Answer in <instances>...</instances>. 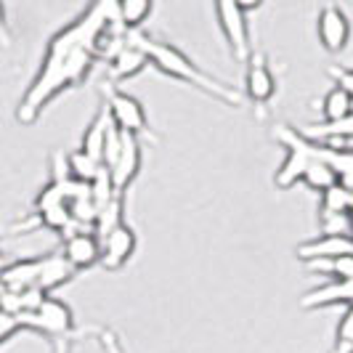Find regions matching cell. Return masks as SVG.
I'll return each mask as SVG.
<instances>
[{
    "label": "cell",
    "mask_w": 353,
    "mask_h": 353,
    "mask_svg": "<svg viewBox=\"0 0 353 353\" xmlns=\"http://www.w3.org/2000/svg\"><path fill=\"white\" fill-rule=\"evenodd\" d=\"M125 35L128 32L120 27L117 3H93L67 27L51 35L35 80L24 90L17 106L19 123L35 125L43 109L59 93L80 88L99 59L114 56V51L125 43Z\"/></svg>",
    "instance_id": "1"
},
{
    "label": "cell",
    "mask_w": 353,
    "mask_h": 353,
    "mask_svg": "<svg viewBox=\"0 0 353 353\" xmlns=\"http://www.w3.org/2000/svg\"><path fill=\"white\" fill-rule=\"evenodd\" d=\"M128 40L136 43L146 56H149V64H154L162 74L168 77H176L181 83L192 85V88L208 93L210 99L221 101L226 106H242L245 104V93H239L236 88H231L229 83L223 80H215L212 74H208L205 70H199L194 61L186 56L183 51H178L176 46L159 40V37L149 35V32H128Z\"/></svg>",
    "instance_id": "2"
},
{
    "label": "cell",
    "mask_w": 353,
    "mask_h": 353,
    "mask_svg": "<svg viewBox=\"0 0 353 353\" xmlns=\"http://www.w3.org/2000/svg\"><path fill=\"white\" fill-rule=\"evenodd\" d=\"M261 3H234V0H221L215 3V17L218 27L226 37L231 56L239 64H248L252 56V43H250V21L248 17L252 11H258Z\"/></svg>",
    "instance_id": "3"
},
{
    "label": "cell",
    "mask_w": 353,
    "mask_h": 353,
    "mask_svg": "<svg viewBox=\"0 0 353 353\" xmlns=\"http://www.w3.org/2000/svg\"><path fill=\"white\" fill-rule=\"evenodd\" d=\"M19 324L27 332H37L40 337H48L51 343H67L74 335V314L61 298L48 295L35 314H21Z\"/></svg>",
    "instance_id": "4"
},
{
    "label": "cell",
    "mask_w": 353,
    "mask_h": 353,
    "mask_svg": "<svg viewBox=\"0 0 353 353\" xmlns=\"http://www.w3.org/2000/svg\"><path fill=\"white\" fill-rule=\"evenodd\" d=\"M104 104L109 109V117L112 123L117 125L123 133L128 136H136V139H149V141H157V133L152 130L149 125V117H146V109L143 104L130 96V93H123L114 85H104Z\"/></svg>",
    "instance_id": "5"
},
{
    "label": "cell",
    "mask_w": 353,
    "mask_h": 353,
    "mask_svg": "<svg viewBox=\"0 0 353 353\" xmlns=\"http://www.w3.org/2000/svg\"><path fill=\"white\" fill-rule=\"evenodd\" d=\"M316 35L327 53H343L351 43V19L340 6H324L316 17Z\"/></svg>",
    "instance_id": "6"
},
{
    "label": "cell",
    "mask_w": 353,
    "mask_h": 353,
    "mask_svg": "<svg viewBox=\"0 0 353 353\" xmlns=\"http://www.w3.org/2000/svg\"><path fill=\"white\" fill-rule=\"evenodd\" d=\"M143 168V141L141 139H136V136H123V149H120V157L117 162L112 165V183H114V192L123 196L130 186H133V181L139 178Z\"/></svg>",
    "instance_id": "7"
},
{
    "label": "cell",
    "mask_w": 353,
    "mask_h": 353,
    "mask_svg": "<svg viewBox=\"0 0 353 353\" xmlns=\"http://www.w3.org/2000/svg\"><path fill=\"white\" fill-rule=\"evenodd\" d=\"M136 248H139V236H136L133 226L120 223L101 239V265L106 271H120L133 258Z\"/></svg>",
    "instance_id": "8"
},
{
    "label": "cell",
    "mask_w": 353,
    "mask_h": 353,
    "mask_svg": "<svg viewBox=\"0 0 353 353\" xmlns=\"http://www.w3.org/2000/svg\"><path fill=\"white\" fill-rule=\"evenodd\" d=\"M245 96L255 106H265L274 93H276V77L268 67V59L261 51H252L248 61V74H245Z\"/></svg>",
    "instance_id": "9"
},
{
    "label": "cell",
    "mask_w": 353,
    "mask_h": 353,
    "mask_svg": "<svg viewBox=\"0 0 353 353\" xmlns=\"http://www.w3.org/2000/svg\"><path fill=\"white\" fill-rule=\"evenodd\" d=\"M61 255L67 258V263L74 271H85V268H93L96 263H101V242L96 239L93 231L77 229L64 239Z\"/></svg>",
    "instance_id": "10"
},
{
    "label": "cell",
    "mask_w": 353,
    "mask_h": 353,
    "mask_svg": "<svg viewBox=\"0 0 353 353\" xmlns=\"http://www.w3.org/2000/svg\"><path fill=\"white\" fill-rule=\"evenodd\" d=\"M343 255H353L351 234H319L314 239L298 245V258L303 263L330 261V258H343Z\"/></svg>",
    "instance_id": "11"
},
{
    "label": "cell",
    "mask_w": 353,
    "mask_h": 353,
    "mask_svg": "<svg viewBox=\"0 0 353 353\" xmlns=\"http://www.w3.org/2000/svg\"><path fill=\"white\" fill-rule=\"evenodd\" d=\"M149 67V56L136 46L130 43L128 35H125V43L114 51V56L109 59V85H120L125 80H133L136 74H141L143 70Z\"/></svg>",
    "instance_id": "12"
},
{
    "label": "cell",
    "mask_w": 353,
    "mask_h": 353,
    "mask_svg": "<svg viewBox=\"0 0 353 353\" xmlns=\"http://www.w3.org/2000/svg\"><path fill=\"white\" fill-rule=\"evenodd\" d=\"M330 305H353V279H332V282L314 287L301 298V308L316 311V308H330Z\"/></svg>",
    "instance_id": "13"
},
{
    "label": "cell",
    "mask_w": 353,
    "mask_h": 353,
    "mask_svg": "<svg viewBox=\"0 0 353 353\" xmlns=\"http://www.w3.org/2000/svg\"><path fill=\"white\" fill-rule=\"evenodd\" d=\"M74 268L67 263V258L61 252H46L43 255V263H40V276H37V287L46 292V295H53L56 290H61L64 284H70L74 279Z\"/></svg>",
    "instance_id": "14"
},
{
    "label": "cell",
    "mask_w": 353,
    "mask_h": 353,
    "mask_svg": "<svg viewBox=\"0 0 353 353\" xmlns=\"http://www.w3.org/2000/svg\"><path fill=\"white\" fill-rule=\"evenodd\" d=\"M109 125H112V117H109L106 104L101 101L99 109H96V114H93V120L85 128V133H83V143H80V149L85 154H90L93 159H99V162H101V152H104V139Z\"/></svg>",
    "instance_id": "15"
},
{
    "label": "cell",
    "mask_w": 353,
    "mask_h": 353,
    "mask_svg": "<svg viewBox=\"0 0 353 353\" xmlns=\"http://www.w3.org/2000/svg\"><path fill=\"white\" fill-rule=\"evenodd\" d=\"M301 183H305L311 192H319V194H324L327 189H332V186L337 183L335 170H332V168H330L321 157H316L314 146H311V162H308V165H305V170H303Z\"/></svg>",
    "instance_id": "16"
},
{
    "label": "cell",
    "mask_w": 353,
    "mask_h": 353,
    "mask_svg": "<svg viewBox=\"0 0 353 353\" xmlns=\"http://www.w3.org/2000/svg\"><path fill=\"white\" fill-rule=\"evenodd\" d=\"M154 6L149 0H125L117 3V17H120V27L125 32H141L146 19L152 17Z\"/></svg>",
    "instance_id": "17"
},
{
    "label": "cell",
    "mask_w": 353,
    "mask_h": 353,
    "mask_svg": "<svg viewBox=\"0 0 353 353\" xmlns=\"http://www.w3.org/2000/svg\"><path fill=\"white\" fill-rule=\"evenodd\" d=\"M353 212V194L335 183L332 189H327L321 194V202H319V218H327V215H351Z\"/></svg>",
    "instance_id": "18"
},
{
    "label": "cell",
    "mask_w": 353,
    "mask_h": 353,
    "mask_svg": "<svg viewBox=\"0 0 353 353\" xmlns=\"http://www.w3.org/2000/svg\"><path fill=\"white\" fill-rule=\"evenodd\" d=\"M351 112H353V101L343 88L335 85V88H330L324 93V99H321V117H324V123L343 120V117L351 114Z\"/></svg>",
    "instance_id": "19"
},
{
    "label": "cell",
    "mask_w": 353,
    "mask_h": 353,
    "mask_svg": "<svg viewBox=\"0 0 353 353\" xmlns=\"http://www.w3.org/2000/svg\"><path fill=\"white\" fill-rule=\"evenodd\" d=\"M67 170H70V176L74 178L77 183H85V186H88L90 181L99 176L101 162L93 159L90 154H85L83 149H74V152L67 154Z\"/></svg>",
    "instance_id": "20"
},
{
    "label": "cell",
    "mask_w": 353,
    "mask_h": 353,
    "mask_svg": "<svg viewBox=\"0 0 353 353\" xmlns=\"http://www.w3.org/2000/svg\"><path fill=\"white\" fill-rule=\"evenodd\" d=\"M120 223H125V199L123 196H114L104 210L99 212V218H96V223H93V234H96V239L101 242L106 234H109V231H114Z\"/></svg>",
    "instance_id": "21"
},
{
    "label": "cell",
    "mask_w": 353,
    "mask_h": 353,
    "mask_svg": "<svg viewBox=\"0 0 353 353\" xmlns=\"http://www.w3.org/2000/svg\"><path fill=\"white\" fill-rule=\"evenodd\" d=\"M67 208H70L72 223H74V226H93L96 218H99V208H96V202H93V196H90V189H85L80 196H74Z\"/></svg>",
    "instance_id": "22"
},
{
    "label": "cell",
    "mask_w": 353,
    "mask_h": 353,
    "mask_svg": "<svg viewBox=\"0 0 353 353\" xmlns=\"http://www.w3.org/2000/svg\"><path fill=\"white\" fill-rule=\"evenodd\" d=\"M90 189V196H93V202H96V208H99V212L104 210L106 205L114 199V196H120L117 192H114V183H112V173H109V168H104L101 165V170H99V176L93 178L88 183Z\"/></svg>",
    "instance_id": "23"
},
{
    "label": "cell",
    "mask_w": 353,
    "mask_h": 353,
    "mask_svg": "<svg viewBox=\"0 0 353 353\" xmlns=\"http://www.w3.org/2000/svg\"><path fill=\"white\" fill-rule=\"evenodd\" d=\"M332 353H353V305H348L345 314L337 321Z\"/></svg>",
    "instance_id": "24"
},
{
    "label": "cell",
    "mask_w": 353,
    "mask_h": 353,
    "mask_svg": "<svg viewBox=\"0 0 353 353\" xmlns=\"http://www.w3.org/2000/svg\"><path fill=\"white\" fill-rule=\"evenodd\" d=\"M330 74L335 77V85L337 88H343L348 96H351L353 101V67H332Z\"/></svg>",
    "instance_id": "25"
},
{
    "label": "cell",
    "mask_w": 353,
    "mask_h": 353,
    "mask_svg": "<svg viewBox=\"0 0 353 353\" xmlns=\"http://www.w3.org/2000/svg\"><path fill=\"white\" fill-rule=\"evenodd\" d=\"M19 332H24V330H21V324H19V319L0 314V345H3V343H8V340H11L14 335H19Z\"/></svg>",
    "instance_id": "26"
},
{
    "label": "cell",
    "mask_w": 353,
    "mask_h": 353,
    "mask_svg": "<svg viewBox=\"0 0 353 353\" xmlns=\"http://www.w3.org/2000/svg\"><path fill=\"white\" fill-rule=\"evenodd\" d=\"M99 343H101L104 353H125L123 351V343H120V337L114 335L112 330H99Z\"/></svg>",
    "instance_id": "27"
},
{
    "label": "cell",
    "mask_w": 353,
    "mask_h": 353,
    "mask_svg": "<svg viewBox=\"0 0 353 353\" xmlns=\"http://www.w3.org/2000/svg\"><path fill=\"white\" fill-rule=\"evenodd\" d=\"M0 46H11V32H8V19H6L3 3H0Z\"/></svg>",
    "instance_id": "28"
}]
</instances>
